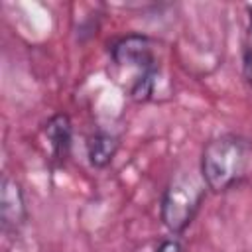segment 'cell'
<instances>
[{
	"label": "cell",
	"instance_id": "1",
	"mask_svg": "<svg viewBox=\"0 0 252 252\" xmlns=\"http://www.w3.org/2000/svg\"><path fill=\"white\" fill-rule=\"evenodd\" d=\"M110 57L118 81L128 89V94L134 100L154 98L159 77V63L152 41L146 35L130 33L120 37L112 43Z\"/></svg>",
	"mask_w": 252,
	"mask_h": 252
},
{
	"label": "cell",
	"instance_id": "2",
	"mask_svg": "<svg viewBox=\"0 0 252 252\" xmlns=\"http://www.w3.org/2000/svg\"><path fill=\"white\" fill-rule=\"evenodd\" d=\"M252 165V142L240 134H220L201 154V179L215 193L238 185Z\"/></svg>",
	"mask_w": 252,
	"mask_h": 252
},
{
	"label": "cell",
	"instance_id": "3",
	"mask_svg": "<svg viewBox=\"0 0 252 252\" xmlns=\"http://www.w3.org/2000/svg\"><path fill=\"white\" fill-rule=\"evenodd\" d=\"M205 181L191 171L175 173L169 179L159 205V217L167 230L179 234L191 224L205 199Z\"/></svg>",
	"mask_w": 252,
	"mask_h": 252
},
{
	"label": "cell",
	"instance_id": "4",
	"mask_svg": "<svg viewBox=\"0 0 252 252\" xmlns=\"http://www.w3.org/2000/svg\"><path fill=\"white\" fill-rule=\"evenodd\" d=\"M28 219L26 197L22 185L4 175L0 183V220L4 232H18Z\"/></svg>",
	"mask_w": 252,
	"mask_h": 252
},
{
	"label": "cell",
	"instance_id": "5",
	"mask_svg": "<svg viewBox=\"0 0 252 252\" xmlns=\"http://www.w3.org/2000/svg\"><path fill=\"white\" fill-rule=\"evenodd\" d=\"M49 152L55 159H65L71 148V136H73V128H71V120L67 114H55L47 120L45 128H43Z\"/></svg>",
	"mask_w": 252,
	"mask_h": 252
},
{
	"label": "cell",
	"instance_id": "6",
	"mask_svg": "<svg viewBox=\"0 0 252 252\" xmlns=\"http://www.w3.org/2000/svg\"><path fill=\"white\" fill-rule=\"evenodd\" d=\"M118 152V138L106 132H96L87 142V158L93 167H106Z\"/></svg>",
	"mask_w": 252,
	"mask_h": 252
},
{
	"label": "cell",
	"instance_id": "7",
	"mask_svg": "<svg viewBox=\"0 0 252 252\" xmlns=\"http://www.w3.org/2000/svg\"><path fill=\"white\" fill-rule=\"evenodd\" d=\"M246 10H248V26L242 43V71L248 87L252 89V6H248Z\"/></svg>",
	"mask_w": 252,
	"mask_h": 252
},
{
	"label": "cell",
	"instance_id": "8",
	"mask_svg": "<svg viewBox=\"0 0 252 252\" xmlns=\"http://www.w3.org/2000/svg\"><path fill=\"white\" fill-rule=\"evenodd\" d=\"M156 252H183V246L175 238H165V240L159 242V246L156 248Z\"/></svg>",
	"mask_w": 252,
	"mask_h": 252
}]
</instances>
